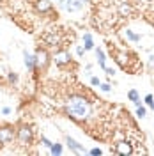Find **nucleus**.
I'll return each instance as SVG.
<instances>
[{
    "label": "nucleus",
    "instance_id": "obj_1",
    "mask_svg": "<svg viewBox=\"0 0 154 156\" xmlns=\"http://www.w3.org/2000/svg\"><path fill=\"white\" fill-rule=\"evenodd\" d=\"M68 112L73 119L83 121L90 114V105H89V101L85 98L73 96V98H69V101H68Z\"/></svg>",
    "mask_w": 154,
    "mask_h": 156
},
{
    "label": "nucleus",
    "instance_id": "obj_2",
    "mask_svg": "<svg viewBox=\"0 0 154 156\" xmlns=\"http://www.w3.org/2000/svg\"><path fill=\"white\" fill-rule=\"evenodd\" d=\"M18 142L19 146H29L30 142H32V131H30V128L27 126H21L18 129Z\"/></svg>",
    "mask_w": 154,
    "mask_h": 156
},
{
    "label": "nucleus",
    "instance_id": "obj_3",
    "mask_svg": "<svg viewBox=\"0 0 154 156\" xmlns=\"http://www.w3.org/2000/svg\"><path fill=\"white\" fill-rule=\"evenodd\" d=\"M14 138V129L11 126H2L0 128V144H9Z\"/></svg>",
    "mask_w": 154,
    "mask_h": 156
},
{
    "label": "nucleus",
    "instance_id": "obj_4",
    "mask_svg": "<svg viewBox=\"0 0 154 156\" xmlns=\"http://www.w3.org/2000/svg\"><path fill=\"white\" fill-rule=\"evenodd\" d=\"M115 153L117 154H131L133 153V147L129 142H119L115 146Z\"/></svg>",
    "mask_w": 154,
    "mask_h": 156
},
{
    "label": "nucleus",
    "instance_id": "obj_5",
    "mask_svg": "<svg viewBox=\"0 0 154 156\" xmlns=\"http://www.w3.org/2000/svg\"><path fill=\"white\" fill-rule=\"evenodd\" d=\"M46 64H48V53H46L44 50H39L37 53H36V66L44 68Z\"/></svg>",
    "mask_w": 154,
    "mask_h": 156
},
{
    "label": "nucleus",
    "instance_id": "obj_6",
    "mask_svg": "<svg viewBox=\"0 0 154 156\" xmlns=\"http://www.w3.org/2000/svg\"><path fill=\"white\" fill-rule=\"evenodd\" d=\"M69 60H71V55H69L68 51H58V53H55V64H58V66L68 64Z\"/></svg>",
    "mask_w": 154,
    "mask_h": 156
},
{
    "label": "nucleus",
    "instance_id": "obj_7",
    "mask_svg": "<svg viewBox=\"0 0 154 156\" xmlns=\"http://www.w3.org/2000/svg\"><path fill=\"white\" fill-rule=\"evenodd\" d=\"M68 144H69V147H71V149H73L75 153H78V154H83V153H85L83 146H80V144H78L76 140H73L71 136H68Z\"/></svg>",
    "mask_w": 154,
    "mask_h": 156
},
{
    "label": "nucleus",
    "instance_id": "obj_8",
    "mask_svg": "<svg viewBox=\"0 0 154 156\" xmlns=\"http://www.w3.org/2000/svg\"><path fill=\"white\" fill-rule=\"evenodd\" d=\"M43 39L48 43L50 46H57V44H58V36H57V34H53V32L44 34V37H43Z\"/></svg>",
    "mask_w": 154,
    "mask_h": 156
},
{
    "label": "nucleus",
    "instance_id": "obj_9",
    "mask_svg": "<svg viewBox=\"0 0 154 156\" xmlns=\"http://www.w3.org/2000/svg\"><path fill=\"white\" fill-rule=\"evenodd\" d=\"M82 7H83V4L80 0H68V4H66V9L68 11H80Z\"/></svg>",
    "mask_w": 154,
    "mask_h": 156
},
{
    "label": "nucleus",
    "instance_id": "obj_10",
    "mask_svg": "<svg viewBox=\"0 0 154 156\" xmlns=\"http://www.w3.org/2000/svg\"><path fill=\"white\" fill-rule=\"evenodd\" d=\"M36 7H37V11L44 12V11H50V9H51V2H50V0H37Z\"/></svg>",
    "mask_w": 154,
    "mask_h": 156
},
{
    "label": "nucleus",
    "instance_id": "obj_11",
    "mask_svg": "<svg viewBox=\"0 0 154 156\" xmlns=\"http://www.w3.org/2000/svg\"><path fill=\"white\" fill-rule=\"evenodd\" d=\"M23 55H25V66L29 69H34V66H36V57L30 55V53H27V51H25Z\"/></svg>",
    "mask_w": 154,
    "mask_h": 156
},
{
    "label": "nucleus",
    "instance_id": "obj_12",
    "mask_svg": "<svg viewBox=\"0 0 154 156\" xmlns=\"http://www.w3.org/2000/svg\"><path fill=\"white\" fill-rule=\"evenodd\" d=\"M128 98H129V99L135 103L136 107H140V105H142V101H140V98H138V92H136L135 89H131V90L128 92Z\"/></svg>",
    "mask_w": 154,
    "mask_h": 156
},
{
    "label": "nucleus",
    "instance_id": "obj_13",
    "mask_svg": "<svg viewBox=\"0 0 154 156\" xmlns=\"http://www.w3.org/2000/svg\"><path fill=\"white\" fill-rule=\"evenodd\" d=\"M96 55H97V60H99V66H101L103 69H106V57H105V53H103V50L97 48L96 50Z\"/></svg>",
    "mask_w": 154,
    "mask_h": 156
},
{
    "label": "nucleus",
    "instance_id": "obj_14",
    "mask_svg": "<svg viewBox=\"0 0 154 156\" xmlns=\"http://www.w3.org/2000/svg\"><path fill=\"white\" fill-rule=\"evenodd\" d=\"M83 43H85V44H83V48L85 50H92L94 48V43H92V36H90V34H85V36H83Z\"/></svg>",
    "mask_w": 154,
    "mask_h": 156
},
{
    "label": "nucleus",
    "instance_id": "obj_15",
    "mask_svg": "<svg viewBox=\"0 0 154 156\" xmlns=\"http://www.w3.org/2000/svg\"><path fill=\"white\" fill-rule=\"evenodd\" d=\"M50 151H51V154H60L62 153V146L60 144H55V146L50 147Z\"/></svg>",
    "mask_w": 154,
    "mask_h": 156
},
{
    "label": "nucleus",
    "instance_id": "obj_16",
    "mask_svg": "<svg viewBox=\"0 0 154 156\" xmlns=\"http://www.w3.org/2000/svg\"><path fill=\"white\" fill-rule=\"evenodd\" d=\"M126 36L131 39V41H140V36L135 34V32H131V30H126Z\"/></svg>",
    "mask_w": 154,
    "mask_h": 156
},
{
    "label": "nucleus",
    "instance_id": "obj_17",
    "mask_svg": "<svg viewBox=\"0 0 154 156\" xmlns=\"http://www.w3.org/2000/svg\"><path fill=\"white\" fill-rule=\"evenodd\" d=\"M136 115L140 117V119H142V117H145V108L142 107V105H140V107L136 108Z\"/></svg>",
    "mask_w": 154,
    "mask_h": 156
},
{
    "label": "nucleus",
    "instance_id": "obj_18",
    "mask_svg": "<svg viewBox=\"0 0 154 156\" xmlns=\"http://www.w3.org/2000/svg\"><path fill=\"white\" fill-rule=\"evenodd\" d=\"M117 60H119V64H122V66H126V60H128V58H126L124 55H122V53H119V55H117Z\"/></svg>",
    "mask_w": 154,
    "mask_h": 156
},
{
    "label": "nucleus",
    "instance_id": "obj_19",
    "mask_svg": "<svg viewBox=\"0 0 154 156\" xmlns=\"http://www.w3.org/2000/svg\"><path fill=\"white\" fill-rule=\"evenodd\" d=\"M152 101H154L152 94H147V96H145V103H147V105H151V103H152Z\"/></svg>",
    "mask_w": 154,
    "mask_h": 156
},
{
    "label": "nucleus",
    "instance_id": "obj_20",
    "mask_svg": "<svg viewBox=\"0 0 154 156\" xmlns=\"http://www.w3.org/2000/svg\"><path fill=\"white\" fill-rule=\"evenodd\" d=\"M41 140H43V144H44V146H46V147H51V146H53V144L50 142V140H48V138H46V136H43Z\"/></svg>",
    "mask_w": 154,
    "mask_h": 156
},
{
    "label": "nucleus",
    "instance_id": "obj_21",
    "mask_svg": "<svg viewBox=\"0 0 154 156\" xmlns=\"http://www.w3.org/2000/svg\"><path fill=\"white\" fill-rule=\"evenodd\" d=\"M110 85H108V83H101V90H105V92H108V90H110Z\"/></svg>",
    "mask_w": 154,
    "mask_h": 156
},
{
    "label": "nucleus",
    "instance_id": "obj_22",
    "mask_svg": "<svg viewBox=\"0 0 154 156\" xmlns=\"http://www.w3.org/2000/svg\"><path fill=\"white\" fill-rule=\"evenodd\" d=\"M92 85H101V82H99V78H96V76H92Z\"/></svg>",
    "mask_w": 154,
    "mask_h": 156
},
{
    "label": "nucleus",
    "instance_id": "obj_23",
    "mask_svg": "<svg viewBox=\"0 0 154 156\" xmlns=\"http://www.w3.org/2000/svg\"><path fill=\"white\" fill-rule=\"evenodd\" d=\"M106 75H108V76H112V75H115V69H112V68H106Z\"/></svg>",
    "mask_w": 154,
    "mask_h": 156
},
{
    "label": "nucleus",
    "instance_id": "obj_24",
    "mask_svg": "<svg viewBox=\"0 0 154 156\" xmlns=\"http://www.w3.org/2000/svg\"><path fill=\"white\" fill-rule=\"evenodd\" d=\"M76 53H78V55H83V53H85V48H82V46H78V48H76Z\"/></svg>",
    "mask_w": 154,
    "mask_h": 156
},
{
    "label": "nucleus",
    "instance_id": "obj_25",
    "mask_svg": "<svg viewBox=\"0 0 154 156\" xmlns=\"http://www.w3.org/2000/svg\"><path fill=\"white\" fill-rule=\"evenodd\" d=\"M9 80H11V82H16V80H18V76H16V75H12V73H11V75H9Z\"/></svg>",
    "mask_w": 154,
    "mask_h": 156
},
{
    "label": "nucleus",
    "instance_id": "obj_26",
    "mask_svg": "<svg viewBox=\"0 0 154 156\" xmlns=\"http://www.w3.org/2000/svg\"><path fill=\"white\" fill-rule=\"evenodd\" d=\"M90 154H94V156H96V154H101V151H99V149H92V151H90Z\"/></svg>",
    "mask_w": 154,
    "mask_h": 156
},
{
    "label": "nucleus",
    "instance_id": "obj_27",
    "mask_svg": "<svg viewBox=\"0 0 154 156\" xmlns=\"http://www.w3.org/2000/svg\"><path fill=\"white\" fill-rule=\"evenodd\" d=\"M2 114H11V108H9V107H5V108H2Z\"/></svg>",
    "mask_w": 154,
    "mask_h": 156
},
{
    "label": "nucleus",
    "instance_id": "obj_28",
    "mask_svg": "<svg viewBox=\"0 0 154 156\" xmlns=\"http://www.w3.org/2000/svg\"><path fill=\"white\" fill-rule=\"evenodd\" d=\"M151 108H152V110H154V101H152V103H151Z\"/></svg>",
    "mask_w": 154,
    "mask_h": 156
},
{
    "label": "nucleus",
    "instance_id": "obj_29",
    "mask_svg": "<svg viewBox=\"0 0 154 156\" xmlns=\"http://www.w3.org/2000/svg\"><path fill=\"white\" fill-rule=\"evenodd\" d=\"M151 58H154V57H151Z\"/></svg>",
    "mask_w": 154,
    "mask_h": 156
}]
</instances>
